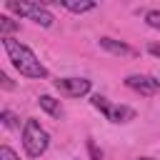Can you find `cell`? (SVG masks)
<instances>
[{
	"label": "cell",
	"mask_w": 160,
	"mask_h": 160,
	"mask_svg": "<svg viewBox=\"0 0 160 160\" xmlns=\"http://www.w3.org/2000/svg\"><path fill=\"white\" fill-rule=\"evenodd\" d=\"M0 118H2V125H5V128H15V125H18V118H15V112H10V110H2Z\"/></svg>",
	"instance_id": "8fae6325"
},
{
	"label": "cell",
	"mask_w": 160,
	"mask_h": 160,
	"mask_svg": "<svg viewBox=\"0 0 160 160\" xmlns=\"http://www.w3.org/2000/svg\"><path fill=\"white\" fill-rule=\"evenodd\" d=\"M100 48L110 50L112 55H128V58H132V55H135V50H132L130 45L118 42V40H112V38H100Z\"/></svg>",
	"instance_id": "52a82bcc"
},
{
	"label": "cell",
	"mask_w": 160,
	"mask_h": 160,
	"mask_svg": "<svg viewBox=\"0 0 160 160\" xmlns=\"http://www.w3.org/2000/svg\"><path fill=\"white\" fill-rule=\"evenodd\" d=\"M5 8L8 10H12V12H18L20 18H30V20H35L38 25H42V28H50L52 25V12L45 8V5H40V2H18V0H8L5 2Z\"/></svg>",
	"instance_id": "3957f363"
},
{
	"label": "cell",
	"mask_w": 160,
	"mask_h": 160,
	"mask_svg": "<svg viewBox=\"0 0 160 160\" xmlns=\"http://www.w3.org/2000/svg\"><path fill=\"white\" fill-rule=\"evenodd\" d=\"M48 145H50V138L40 128V122L32 120V118L25 120V128H22V148H25V152L30 158H40L48 150Z\"/></svg>",
	"instance_id": "7a4b0ae2"
},
{
	"label": "cell",
	"mask_w": 160,
	"mask_h": 160,
	"mask_svg": "<svg viewBox=\"0 0 160 160\" xmlns=\"http://www.w3.org/2000/svg\"><path fill=\"white\" fill-rule=\"evenodd\" d=\"M145 22H148L150 28H158V30H160V10H150V12L145 15Z\"/></svg>",
	"instance_id": "7c38bea8"
},
{
	"label": "cell",
	"mask_w": 160,
	"mask_h": 160,
	"mask_svg": "<svg viewBox=\"0 0 160 160\" xmlns=\"http://www.w3.org/2000/svg\"><path fill=\"white\" fill-rule=\"evenodd\" d=\"M38 102H40V108H42L45 112H50L52 118H60V115H62V108H60V102H58L55 98H50V95H40Z\"/></svg>",
	"instance_id": "ba28073f"
},
{
	"label": "cell",
	"mask_w": 160,
	"mask_h": 160,
	"mask_svg": "<svg viewBox=\"0 0 160 160\" xmlns=\"http://www.w3.org/2000/svg\"><path fill=\"white\" fill-rule=\"evenodd\" d=\"M60 5H62V8H68L70 12H88V10H92V8H95V2H90V0H82V2H72V0H62Z\"/></svg>",
	"instance_id": "9c48e42d"
},
{
	"label": "cell",
	"mask_w": 160,
	"mask_h": 160,
	"mask_svg": "<svg viewBox=\"0 0 160 160\" xmlns=\"http://www.w3.org/2000/svg\"><path fill=\"white\" fill-rule=\"evenodd\" d=\"M138 160H152V158H138Z\"/></svg>",
	"instance_id": "e0dca14e"
},
{
	"label": "cell",
	"mask_w": 160,
	"mask_h": 160,
	"mask_svg": "<svg viewBox=\"0 0 160 160\" xmlns=\"http://www.w3.org/2000/svg\"><path fill=\"white\" fill-rule=\"evenodd\" d=\"M2 48H5L10 62L15 65V70H18L20 75H25V78H35V80L48 78L45 65L38 60V55H35L28 45H22V42L15 40V38H2Z\"/></svg>",
	"instance_id": "6da1fadb"
},
{
	"label": "cell",
	"mask_w": 160,
	"mask_h": 160,
	"mask_svg": "<svg viewBox=\"0 0 160 160\" xmlns=\"http://www.w3.org/2000/svg\"><path fill=\"white\" fill-rule=\"evenodd\" d=\"M88 148H90V155H92V160H100V158H102V152L95 148V142H92V140H88Z\"/></svg>",
	"instance_id": "5bb4252c"
},
{
	"label": "cell",
	"mask_w": 160,
	"mask_h": 160,
	"mask_svg": "<svg viewBox=\"0 0 160 160\" xmlns=\"http://www.w3.org/2000/svg\"><path fill=\"white\" fill-rule=\"evenodd\" d=\"M92 108H98L100 112H105V118L110 120V122H125V120H132L135 118V110L132 108H128V105H115V102H110L108 98H102V95H92Z\"/></svg>",
	"instance_id": "277c9868"
},
{
	"label": "cell",
	"mask_w": 160,
	"mask_h": 160,
	"mask_svg": "<svg viewBox=\"0 0 160 160\" xmlns=\"http://www.w3.org/2000/svg\"><path fill=\"white\" fill-rule=\"evenodd\" d=\"M125 85L140 95H155L160 90V80L150 78V75H128L125 78Z\"/></svg>",
	"instance_id": "8992f818"
},
{
	"label": "cell",
	"mask_w": 160,
	"mask_h": 160,
	"mask_svg": "<svg viewBox=\"0 0 160 160\" xmlns=\"http://www.w3.org/2000/svg\"><path fill=\"white\" fill-rule=\"evenodd\" d=\"M15 30H20V25L12 18H8V15H0V35L10 38V32H15Z\"/></svg>",
	"instance_id": "30bf717a"
},
{
	"label": "cell",
	"mask_w": 160,
	"mask_h": 160,
	"mask_svg": "<svg viewBox=\"0 0 160 160\" xmlns=\"http://www.w3.org/2000/svg\"><path fill=\"white\" fill-rule=\"evenodd\" d=\"M55 88L60 90V95L80 98V95L90 92V80L88 78H60V80H55Z\"/></svg>",
	"instance_id": "5b68a950"
},
{
	"label": "cell",
	"mask_w": 160,
	"mask_h": 160,
	"mask_svg": "<svg viewBox=\"0 0 160 160\" xmlns=\"http://www.w3.org/2000/svg\"><path fill=\"white\" fill-rule=\"evenodd\" d=\"M148 52L155 55V58H160V42H150V45H148Z\"/></svg>",
	"instance_id": "9a60e30c"
},
{
	"label": "cell",
	"mask_w": 160,
	"mask_h": 160,
	"mask_svg": "<svg viewBox=\"0 0 160 160\" xmlns=\"http://www.w3.org/2000/svg\"><path fill=\"white\" fill-rule=\"evenodd\" d=\"M0 160H18V155H15L8 145H2V148H0Z\"/></svg>",
	"instance_id": "4fadbf2b"
},
{
	"label": "cell",
	"mask_w": 160,
	"mask_h": 160,
	"mask_svg": "<svg viewBox=\"0 0 160 160\" xmlns=\"http://www.w3.org/2000/svg\"><path fill=\"white\" fill-rule=\"evenodd\" d=\"M0 80H2V88H5V90H10V88H12V82H10V78H8L5 72L0 75Z\"/></svg>",
	"instance_id": "2e32d148"
}]
</instances>
